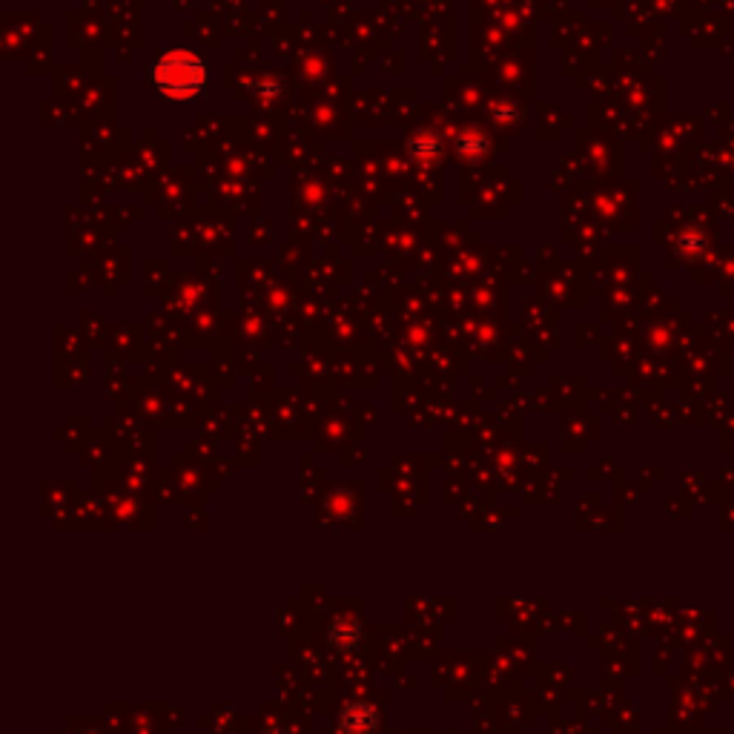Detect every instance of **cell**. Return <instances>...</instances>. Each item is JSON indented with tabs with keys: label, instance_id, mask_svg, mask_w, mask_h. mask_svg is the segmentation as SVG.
<instances>
[{
	"label": "cell",
	"instance_id": "6da1fadb",
	"mask_svg": "<svg viewBox=\"0 0 734 734\" xmlns=\"http://www.w3.org/2000/svg\"><path fill=\"white\" fill-rule=\"evenodd\" d=\"M152 84L170 101H190L207 84V66L193 52L175 49L155 61Z\"/></svg>",
	"mask_w": 734,
	"mask_h": 734
}]
</instances>
